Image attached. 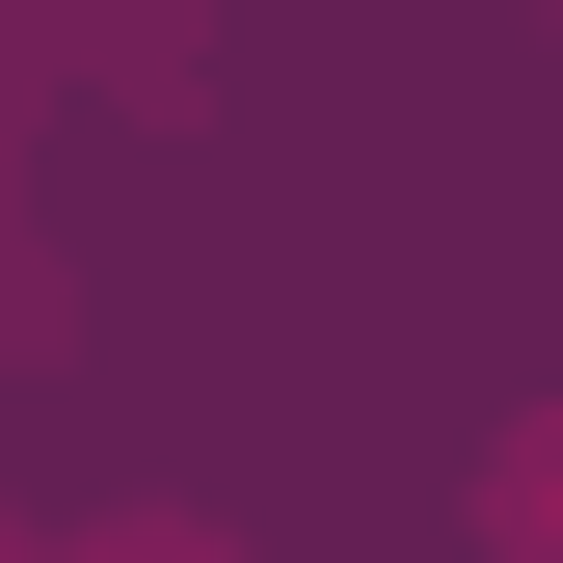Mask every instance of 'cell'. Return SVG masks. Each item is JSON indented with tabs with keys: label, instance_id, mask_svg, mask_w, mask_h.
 I'll return each instance as SVG.
<instances>
[{
	"label": "cell",
	"instance_id": "obj_1",
	"mask_svg": "<svg viewBox=\"0 0 563 563\" xmlns=\"http://www.w3.org/2000/svg\"><path fill=\"white\" fill-rule=\"evenodd\" d=\"M483 537H510V563H563V402H537L510 456H483Z\"/></svg>",
	"mask_w": 563,
	"mask_h": 563
},
{
	"label": "cell",
	"instance_id": "obj_2",
	"mask_svg": "<svg viewBox=\"0 0 563 563\" xmlns=\"http://www.w3.org/2000/svg\"><path fill=\"white\" fill-rule=\"evenodd\" d=\"M54 563H216V537H162V510H108V537H54Z\"/></svg>",
	"mask_w": 563,
	"mask_h": 563
}]
</instances>
